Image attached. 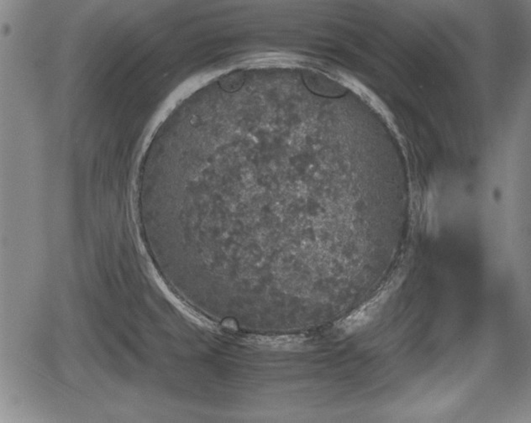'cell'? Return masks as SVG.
Here are the masks:
<instances>
[{
  "label": "cell",
  "mask_w": 531,
  "mask_h": 423,
  "mask_svg": "<svg viewBox=\"0 0 531 423\" xmlns=\"http://www.w3.org/2000/svg\"><path fill=\"white\" fill-rule=\"evenodd\" d=\"M305 81L307 86L313 92L323 95V96H339L344 91L343 87L340 86L338 83L322 73L307 72L305 74Z\"/></svg>",
  "instance_id": "6da1fadb"
}]
</instances>
